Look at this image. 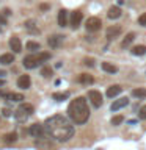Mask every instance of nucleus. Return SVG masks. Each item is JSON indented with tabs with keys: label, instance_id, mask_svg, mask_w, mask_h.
<instances>
[{
	"label": "nucleus",
	"instance_id": "1",
	"mask_svg": "<svg viewBox=\"0 0 146 150\" xmlns=\"http://www.w3.org/2000/svg\"><path fill=\"white\" fill-rule=\"evenodd\" d=\"M44 130L49 134V138H54L60 142H66L74 136V125L69 122V119L60 114L49 117L44 124Z\"/></svg>",
	"mask_w": 146,
	"mask_h": 150
},
{
	"label": "nucleus",
	"instance_id": "2",
	"mask_svg": "<svg viewBox=\"0 0 146 150\" xmlns=\"http://www.w3.org/2000/svg\"><path fill=\"white\" fill-rule=\"evenodd\" d=\"M68 114H69V119L72 120L74 124H77V125L85 124L89 117V108H88L87 100H85L83 97L74 98L68 106Z\"/></svg>",
	"mask_w": 146,
	"mask_h": 150
},
{
	"label": "nucleus",
	"instance_id": "3",
	"mask_svg": "<svg viewBox=\"0 0 146 150\" xmlns=\"http://www.w3.org/2000/svg\"><path fill=\"white\" fill-rule=\"evenodd\" d=\"M49 58H50V53H47V52H41V53H38V55H28L24 58V66H25L27 69H33V67H36V66L42 64Z\"/></svg>",
	"mask_w": 146,
	"mask_h": 150
},
{
	"label": "nucleus",
	"instance_id": "4",
	"mask_svg": "<svg viewBox=\"0 0 146 150\" xmlns=\"http://www.w3.org/2000/svg\"><path fill=\"white\" fill-rule=\"evenodd\" d=\"M33 105H30V103H22L21 106L16 110V119H19V120H25L28 116H31L33 114Z\"/></svg>",
	"mask_w": 146,
	"mask_h": 150
},
{
	"label": "nucleus",
	"instance_id": "5",
	"mask_svg": "<svg viewBox=\"0 0 146 150\" xmlns=\"http://www.w3.org/2000/svg\"><path fill=\"white\" fill-rule=\"evenodd\" d=\"M30 134L33 136V138H44V136H49L46 133V130H44V125H41V124H33L31 127H30Z\"/></svg>",
	"mask_w": 146,
	"mask_h": 150
},
{
	"label": "nucleus",
	"instance_id": "6",
	"mask_svg": "<svg viewBox=\"0 0 146 150\" xmlns=\"http://www.w3.org/2000/svg\"><path fill=\"white\" fill-rule=\"evenodd\" d=\"M88 98L91 100V105L94 108H99L102 105V96H101V92H99V91H89L88 92Z\"/></svg>",
	"mask_w": 146,
	"mask_h": 150
},
{
	"label": "nucleus",
	"instance_id": "7",
	"mask_svg": "<svg viewBox=\"0 0 146 150\" xmlns=\"http://www.w3.org/2000/svg\"><path fill=\"white\" fill-rule=\"evenodd\" d=\"M101 25H102V22L97 17H89L87 21V30L88 31H97L101 28Z\"/></svg>",
	"mask_w": 146,
	"mask_h": 150
},
{
	"label": "nucleus",
	"instance_id": "8",
	"mask_svg": "<svg viewBox=\"0 0 146 150\" xmlns=\"http://www.w3.org/2000/svg\"><path fill=\"white\" fill-rule=\"evenodd\" d=\"M120 35H121V27L120 25H112V27H108L107 31H105L107 39H115V38H118Z\"/></svg>",
	"mask_w": 146,
	"mask_h": 150
},
{
	"label": "nucleus",
	"instance_id": "9",
	"mask_svg": "<svg viewBox=\"0 0 146 150\" xmlns=\"http://www.w3.org/2000/svg\"><path fill=\"white\" fill-rule=\"evenodd\" d=\"M129 105V98L127 97H121L120 100H115L112 103V111H118V110H121V108H124Z\"/></svg>",
	"mask_w": 146,
	"mask_h": 150
},
{
	"label": "nucleus",
	"instance_id": "10",
	"mask_svg": "<svg viewBox=\"0 0 146 150\" xmlns=\"http://www.w3.org/2000/svg\"><path fill=\"white\" fill-rule=\"evenodd\" d=\"M30 84H31V80L28 75H21L17 80V86L21 88V89H28L30 88Z\"/></svg>",
	"mask_w": 146,
	"mask_h": 150
},
{
	"label": "nucleus",
	"instance_id": "11",
	"mask_svg": "<svg viewBox=\"0 0 146 150\" xmlns=\"http://www.w3.org/2000/svg\"><path fill=\"white\" fill-rule=\"evenodd\" d=\"M82 13L80 11H74L72 14H71V25H72V28H79L80 22H82Z\"/></svg>",
	"mask_w": 146,
	"mask_h": 150
},
{
	"label": "nucleus",
	"instance_id": "12",
	"mask_svg": "<svg viewBox=\"0 0 146 150\" xmlns=\"http://www.w3.org/2000/svg\"><path fill=\"white\" fill-rule=\"evenodd\" d=\"M9 47H11L13 52H16V53H19V52L22 50V44H21V39L16 36H13L11 39H9Z\"/></svg>",
	"mask_w": 146,
	"mask_h": 150
},
{
	"label": "nucleus",
	"instance_id": "13",
	"mask_svg": "<svg viewBox=\"0 0 146 150\" xmlns=\"http://www.w3.org/2000/svg\"><path fill=\"white\" fill-rule=\"evenodd\" d=\"M121 91H122V88L120 86V84H113V86H110V88L107 89V97L108 98H113V97H116Z\"/></svg>",
	"mask_w": 146,
	"mask_h": 150
},
{
	"label": "nucleus",
	"instance_id": "14",
	"mask_svg": "<svg viewBox=\"0 0 146 150\" xmlns=\"http://www.w3.org/2000/svg\"><path fill=\"white\" fill-rule=\"evenodd\" d=\"M0 96H3V97H6L8 100H11V102H21L24 100V96L22 94H14V92H0Z\"/></svg>",
	"mask_w": 146,
	"mask_h": 150
},
{
	"label": "nucleus",
	"instance_id": "15",
	"mask_svg": "<svg viewBox=\"0 0 146 150\" xmlns=\"http://www.w3.org/2000/svg\"><path fill=\"white\" fill-rule=\"evenodd\" d=\"M58 25L60 27L68 25V11L66 9H60L58 11Z\"/></svg>",
	"mask_w": 146,
	"mask_h": 150
},
{
	"label": "nucleus",
	"instance_id": "16",
	"mask_svg": "<svg viewBox=\"0 0 146 150\" xmlns=\"http://www.w3.org/2000/svg\"><path fill=\"white\" fill-rule=\"evenodd\" d=\"M61 42H63V36H60V35H55V36H50L49 38V45L54 47V49L60 47Z\"/></svg>",
	"mask_w": 146,
	"mask_h": 150
},
{
	"label": "nucleus",
	"instance_id": "17",
	"mask_svg": "<svg viewBox=\"0 0 146 150\" xmlns=\"http://www.w3.org/2000/svg\"><path fill=\"white\" fill-rule=\"evenodd\" d=\"M121 8L120 6H112L110 9H108V13H107V16L108 17H110V19H118V17H120L121 16Z\"/></svg>",
	"mask_w": 146,
	"mask_h": 150
},
{
	"label": "nucleus",
	"instance_id": "18",
	"mask_svg": "<svg viewBox=\"0 0 146 150\" xmlns=\"http://www.w3.org/2000/svg\"><path fill=\"white\" fill-rule=\"evenodd\" d=\"M11 63H14L13 53H3L2 56H0V64L6 66V64H11Z\"/></svg>",
	"mask_w": 146,
	"mask_h": 150
},
{
	"label": "nucleus",
	"instance_id": "19",
	"mask_svg": "<svg viewBox=\"0 0 146 150\" xmlns=\"http://www.w3.org/2000/svg\"><path fill=\"white\" fill-rule=\"evenodd\" d=\"M134 39H135V35H134V33H127V35H126V38L121 41V47H122V49H126V47H129V45L132 44V41H134Z\"/></svg>",
	"mask_w": 146,
	"mask_h": 150
},
{
	"label": "nucleus",
	"instance_id": "20",
	"mask_svg": "<svg viewBox=\"0 0 146 150\" xmlns=\"http://www.w3.org/2000/svg\"><path fill=\"white\" fill-rule=\"evenodd\" d=\"M79 81L82 83V84H91V83L94 81V78H93L89 74H82V75L79 77Z\"/></svg>",
	"mask_w": 146,
	"mask_h": 150
},
{
	"label": "nucleus",
	"instance_id": "21",
	"mask_svg": "<svg viewBox=\"0 0 146 150\" xmlns=\"http://www.w3.org/2000/svg\"><path fill=\"white\" fill-rule=\"evenodd\" d=\"M132 53L137 55V56L145 55L146 53V45H135V47H132Z\"/></svg>",
	"mask_w": 146,
	"mask_h": 150
},
{
	"label": "nucleus",
	"instance_id": "22",
	"mask_svg": "<svg viewBox=\"0 0 146 150\" xmlns=\"http://www.w3.org/2000/svg\"><path fill=\"white\" fill-rule=\"evenodd\" d=\"M102 69L105 70V72H108V74H116L118 72V67L113 66V64H110V63H102Z\"/></svg>",
	"mask_w": 146,
	"mask_h": 150
},
{
	"label": "nucleus",
	"instance_id": "23",
	"mask_svg": "<svg viewBox=\"0 0 146 150\" xmlns=\"http://www.w3.org/2000/svg\"><path fill=\"white\" fill-rule=\"evenodd\" d=\"M3 141H5V142H8V144L16 142V141H17V134L14 133V131H13V133H8V134L3 136Z\"/></svg>",
	"mask_w": 146,
	"mask_h": 150
},
{
	"label": "nucleus",
	"instance_id": "24",
	"mask_svg": "<svg viewBox=\"0 0 146 150\" xmlns=\"http://www.w3.org/2000/svg\"><path fill=\"white\" fill-rule=\"evenodd\" d=\"M68 97H69L68 92H55V94H54V98H55L57 102H63V100H66Z\"/></svg>",
	"mask_w": 146,
	"mask_h": 150
},
{
	"label": "nucleus",
	"instance_id": "25",
	"mask_svg": "<svg viewBox=\"0 0 146 150\" xmlns=\"http://www.w3.org/2000/svg\"><path fill=\"white\" fill-rule=\"evenodd\" d=\"M132 96L138 97V98H145L146 97V89H134V91H132Z\"/></svg>",
	"mask_w": 146,
	"mask_h": 150
},
{
	"label": "nucleus",
	"instance_id": "26",
	"mask_svg": "<svg viewBox=\"0 0 146 150\" xmlns=\"http://www.w3.org/2000/svg\"><path fill=\"white\" fill-rule=\"evenodd\" d=\"M27 49H28V50H31V52H36V50H39V49H41V45L38 44V42L30 41V42H27Z\"/></svg>",
	"mask_w": 146,
	"mask_h": 150
},
{
	"label": "nucleus",
	"instance_id": "27",
	"mask_svg": "<svg viewBox=\"0 0 146 150\" xmlns=\"http://www.w3.org/2000/svg\"><path fill=\"white\" fill-rule=\"evenodd\" d=\"M41 75H42V77H46V78H49L52 75V69L49 67V66H44V67L41 69Z\"/></svg>",
	"mask_w": 146,
	"mask_h": 150
},
{
	"label": "nucleus",
	"instance_id": "28",
	"mask_svg": "<svg viewBox=\"0 0 146 150\" xmlns=\"http://www.w3.org/2000/svg\"><path fill=\"white\" fill-rule=\"evenodd\" d=\"M122 120H124V119H122V116H115V117L112 119V125L118 127L120 124H122Z\"/></svg>",
	"mask_w": 146,
	"mask_h": 150
},
{
	"label": "nucleus",
	"instance_id": "29",
	"mask_svg": "<svg viewBox=\"0 0 146 150\" xmlns=\"http://www.w3.org/2000/svg\"><path fill=\"white\" fill-rule=\"evenodd\" d=\"M138 117H140V119H143V120H146V105L140 108V112H138Z\"/></svg>",
	"mask_w": 146,
	"mask_h": 150
},
{
	"label": "nucleus",
	"instance_id": "30",
	"mask_svg": "<svg viewBox=\"0 0 146 150\" xmlns=\"http://www.w3.org/2000/svg\"><path fill=\"white\" fill-rule=\"evenodd\" d=\"M83 64H87V66H89V67H93V66L96 64V61H94L93 58H85V59H83Z\"/></svg>",
	"mask_w": 146,
	"mask_h": 150
},
{
	"label": "nucleus",
	"instance_id": "31",
	"mask_svg": "<svg viewBox=\"0 0 146 150\" xmlns=\"http://www.w3.org/2000/svg\"><path fill=\"white\" fill-rule=\"evenodd\" d=\"M138 23H140V25H143V27H146V13L141 14V16L138 17Z\"/></svg>",
	"mask_w": 146,
	"mask_h": 150
},
{
	"label": "nucleus",
	"instance_id": "32",
	"mask_svg": "<svg viewBox=\"0 0 146 150\" xmlns=\"http://www.w3.org/2000/svg\"><path fill=\"white\" fill-rule=\"evenodd\" d=\"M25 27L28 28V30H35V22H33V21H27L25 22Z\"/></svg>",
	"mask_w": 146,
	"mask_h": 150
},
{
	"label": "nucleus",
	"instance_id": "33",
	"mask_svg": "<svg viewBox=\"0 0 146 150\" xmlns=\"http://www.w3.org/2000/svg\"><path fill=\"white\" fill-rule=\"evenodd\" d=\"M0 23H2V25H6V17H5L3 14H0Z\"/></svg>",
	"mask_w": 146,
	"mask_h": 150
},
{
	"label": "nucleus",
	"instance_id": "34",
	"mask_svg": "<svg viewBox=\"0 0 146 150\" xmlns=\"http://www.w3.org/2000/svg\"><path fill=\"white\" fill-rule=\"evenodd\" d=\"M3 116L5 117H9V116H11V111H9L8 108H5V110H3Z\"/></svg>",
	"mask_w": 146,
	"mask_h": 150
},
{
	"label": "nucleus",
	"instance_id": "35",
	"mask_svg": "<svg viewBox=\"0 0 146 150\" xmlns=\"http://www.w3.org/2000/svg\"><path fill=\"white\" fill-rule=\"evenodd\" d=\"M41 9H42V11H46V9H49V5H46V3H42L41 5V6H39Z\"/></svg>",
	"mask_w": 146,
	"mask_h": 150
},
{
	"label": "nucleus",
	"instance_id": "36",
	"mask_svg": "<svg viewBox=\"0 0 146 150\" xmlns=\"http://www.w3.org/2000/svg\"><path fill=\"white\" fill-rule=\"evenodd\" d=\"M3 14H5V16H9V14H11V11H9L8 8H5V11H3Z\"/></svg>",
	"mask_w": 146,
	"mask_h": 150
},
{
	"label": "nucleus",
	"instance_id": "37",
	"mask_svg": "<svg viewBox=\"0 0 146 150\" xmlns=\"http://www.w3.org/2000/svg\"><path fill=\"white\" fill-rule=\"evenodd\" d=\"M5 75V70H0V77H3Z\"/></svg>",
	"mask_w": 146,
	"mask_h": 150
},
{
	"label": "nucleus",
	"instance_id": "38",
	"mask_svg": "<svg viewBox=\"0 0 146 150\" xmlns=\"http://www.w3.org/2000/svg\"><path fill=\"white\" fill-rule=\"evenodd\" d=\"M3 84H5V81H3V80H0V86H3Z\"/></svg>",
	"mask_w": 146,
	"mask_h": 150
}]
</instances>
